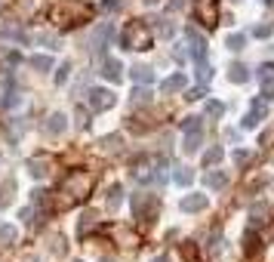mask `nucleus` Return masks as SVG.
I'll return each mask as SVG.
<instances>
[{
  "label": "nucleus",
  "instance_id": "8",
  "mask_svg": "<svg viewBox=\"0 0 274 262\" xmlns=\"http://www.w3.org/2000/svg\"><path fill=\"white\" fill-rule=\"evenodd\" d=\"M102 78L111 81V84L124 81V68H121V62H117V59H102Z\"/></svg>",
  "mask_w": 274,
  "mask_h": 262
},
{
  "label": "nucleus",
  "instance_id": "15",
  "mask_svg": "<svg viewBox=\"0 0 274 262\" xmlns=\"http://www.w3.org/2000/svg\"><path fill=\"white\" fill-rule=\"evenodd\" d=\"M25 62H28L34 71H50V68H53V59H50V56H28Z\"/></svg>",
  "mask_w": 274,
  "mask_h": 262
},
{
  "label": "nucleus",
  "instance_id": "3",
  "mask_svg": "<svg viewBox=\"0 0 274 262\" xmlns=\"http://www.w3.org/2000/svg\"><path fill=\"white\" fill-rule=\"evenodd\" d=\"M194 16L204 28L219 25V0H194Z\"/></svg>",
  "mask_w": 274,
  "mask_h": 262
},
{
  "label": "nucleus",
  "instance_id": "22",
  "mask_svg": "<svg viewBox=\"0 0 274 262\" xmlns=\"http://www.w3.org/2000/svg\"><path fill=\"white\" fill-rule=\"evenodd\" d=\"M121 195H124L121 185H111V192H108V210H117V207H121Z\"/></svg>",
  "mask_w": 274,
  "mask_h": 262
},
{
  "label": "nucleus",
  "instance_id": "38",
  "mask_svg": "<svg viewBox=\"0 0 274 262\" xmlns=\"http://www.w3.org/2000/svg\"><path fill=\"white\" fill-rule=\"evenodd\" d=\"M268 34H271V25H259L256 28V37H268Z\"/></svg>",
  "mask_w": 274,
  "mask_h": 262
},
{
  "label": "nucleus",
  "instance_id": "32",
  "mask_svg": "<svg viewBox=\"0 0 274 262\" xmlns=\"http://www.w3.org/2000/svg\"><path fill=\"white\" fill-rule=\"evenodd\" d=\"M182 130H185V133L201 130V118H185V121H182Z\"/></svg>",
  "mask_w": 274,
  "mask_h": 262
},
{
  "label": "nucleus",
  "instance_id": "9",
  "mask_svg": "<svg viewBox=\"0 0 274 262\" xmlns=\"http://www.w3.org/2000/svg\"><path fill=\"white\" fill-rule=\"evenodd\" d=\"M28 173L34 176V179H47L50 176V161H44V158H28Z\"/></svg>",
  "mask_w": 274,
  "mask_h": 262
},
{
  "label": "nucleus",
  "instance_id": "12",
  "mask_svg": "<svg viewBox=\"0 0 274 262\" xmlns=\"http://www.w3.org/2000/svg\"><path fill=\"white\" fill-rule=\"evenodd\" d=\"M204 207H207V195H188V198H182V210L185 213H198Z\"/></svg>",
  "mask_w": 274,
  "mask_h": 262
},
{
  "label": "nucleus",
  "instance_id": "6",
  "mask_svg": "<svg viewBox=\"0 0 274 262\" xmlns=\"http://www.w3.org/2000/svg\"><path fill=\"white\" fill-rule=\"evenodd\" d=\"M256 78H259V84H262V96H265V99H274V65H271V62L262 65V68L256 71Z\"/></svg>",
  "mask_w": 274,
  "mask_h": 262
},
{
  "label": "nucleus",
  "instance_id": "34",
  "mask_svg": "<svg viewBox=\"0 0 274 262\" xmlns=\"http://www.w3.org/2000/svg\"><path fill=\"white\" fill-rule=\"evenodd\" d=\"M121 7H124L121 0H102V10H105V13H117Z\"/></svg>",
  "mask_w": 274,
  "mask_h": 262
},
{
  "label": "nucleus",
  "instance_id": "1",
  "mask_svg": "<svg viewBox=\"0 0 274 262\" xmlns=\"http://www.w3.org/2000/svg\"><path fill=\"white\" fill-rule=\"evenodd\" d=\"M121 44H124L127 50H148V47H151V31H148V25H145L142 19H133V22L124 28V34H121Z\"/></svg>",
  "mask_w": 274,
  "mask_h": 262
},
{
  "label": "nucleus",
  "instance_id": "35",
  "mask_svg": "<svg viewBox=\"0 0 274 262\" xmlns=\"http://www.w3.org/2000/svg\"><path fill=\"white\" fill-rule=\"evenodd\" d=\"M53 256H65V241H62L59 235L53 238Z\"/></svg>",
  "mask_w": 274,
  "mask_h": 262
},
{
  "label": "nucleus",
  "instance_id": "25",
  "mask_svg": "<svg viewBox=\"0 0 274 262\" xmlns=\"http://www.w3.org/2000/svg\"><path fill=\"white\" fill-rule=\"evenodd\" d=\"M145 102H151V90L136 87V90H133V105H145Z\"/></svg>",
  "mask_w": 274,
  "mask_h": 262
},
{
  "label": "nucleus",
  "instance_id": "31",
  "mask_svg": "<svg viewBox=\"0 0 274 262\" xmlns=\"http://www.w3.org/2000/svg\"><path fill=\"white\" fill-rule=\"evenodd\" d=\"M68 71H71V65H68V62H62V65H59V71H56V84H65V81H68Z\"/></svg>",
  "mask_w": 274,
  "mask_h": 262
},
{
  "label": "nucleus",
  "instance_id": "19",
  "mask_svg": "<svg viewBox=\"0 0 274 262\" xmlns=\"http://www.w3.org/2000/svg\"><path fill=\"white\" fill-rule=\"evenodd\" d=\"M16 238H19V229L16 226H0V244H4V247L16 244Z\"/></svg>",
  "mask_w": 274,
  "mask_h": 262
},
{
  "label": "nucleus",
  "instance_id": "5",
  "mask_svg": "<svg viewBox=\"0 0 274 262\" xmlns=\"http://www.w3.org/2000/svg\"><path fill=\"white\" fill-rule=\"evenodd\" d=\"M114 102H117V96L111 90H90V108L93 111H108V108H114Z\"/></svg>",
  "mask_w": 274,
  "mask_h": 262
},
{
  "label": "nucleus",
  "instance_id": "4",
  "mask_svg": "<svg viewBox=\"0 0 274 262\" xmlns=\"http://www.w3.org/2000/svg\"><path fill=\"white\" fill-rule=\"evenodd\" d=\"M158 213V198L154 195H133V216L142 222H151Z\"/></svg>",
  "mask_w": 274,
  "mask_h": 262
},
{
  "label": "nucleus",
  "instance_id": "23",
  "mask_svg": "<svg viewBox=\"0 0 274 262\" xmlns=\"http://www.w3.org/2000/svg\"><path fill=\"white\" fill-rule=\"evenodd\" d=\"M93 222H96V216H93V213H84V216H81V226H77V235L84 238V235L93 229Z\"/></svg>",
  "mask_w": 274,
  "mask_h": 262
},
{
  "label": "nucleus",
  "instance_id": "45",
  "mask_svg": "<svg viewBox=\"0 0 274 262\" xmlns=\"http://www.w3.org/2000/svg\"><path fill=\"white\" fill-rule=\"evenodd\" d=\"M74 262H81V259H74Z\"/></svg>",
  "mask_w": 274,
  "mask_h": 262
},
{
  "label": "nucleus",
  "instance_id": "7",
  "mask_svg": "<svg viewBox=\"0 0 274 262\" xmlns=\"http://www.w3.org/2000/svg\"><path fill=\"white\" fill-rule=\"evenodd\" d=\"M185 37H188V44H191V56L198 59V62H204V56H207V41L194 31V28H185Z\"/></svg>",
  "mask_w": 274,
  "mask_h": 262
},
{
  "label": "nucleus",
  "instance_id": "2",
  "mask_svg": "<svg viewBox=\"0 0 274 262\" xmlns=\"http://www.w3.org/2000/svg\"><path fill=\"white\" fill-rule=\"evenodd\" d=\"M90 192H93V176L90 173H71L68 179H65V185H62V195H68V201H87L90 198Z\"/></svg>",
  "mask_w": 274,
  "mask_h": 262
},
{
  "label": "nucleus",
  "instance_id": "41",
  "mask_svg": "<svg viewBox=\"0 0 274 262\" xmlns=\"http://www.w3.org/2000/svg\"><path fill=\"white\" fill-rule=\"evenodd\" d=\"M154 262H170V259H167V256H158V259H154Z\"/></svg>",
  "mask_w": 274,
  "mask_h": 262
},
{
  "label": "nucleus",
  "instance_id": "18",
  "mask_svg": "<svg viewBox=\"0 0 274 262\" xmlns=\"http://www.w3.org/2000/svg\"><path fill=\"white\" fill-rule=\"evenodd\" d=\"M130 74H133V81H136V84H151V81H154L151 68H145V65H136V68H133Z\"/></svg>",
  "mask_w": 274,
  "mask_h": 262
},
{
  "label": "nucleus",
  "instance_id": "44",
  "mask_svg": "<svg viewBox=\"0 0 274 262\" xmlns=\"http://www.w3.org/2000/svg\"><path fill=\"white\" fill-rule=\"evenodd\" d=\"M265 4H274V0H265Z\"/></svg>",
  "mask_w": 274,
  "mask_h": 262
},
{
  "label": "nucleus",
  "instance_id": "14",
  "mask_svg": "<svg viewBox=\"0 0 274 262\" xmlns=\"http://www.w3.org/2000/svg\"><path fill=\"white\" fill-rule=\"evenodd\" d=\"M207 185H210V189H225V185H228V173H225V170L207 173Z\"/></svg>",
  "mask_w": 274,
  "mask_h": 262
},
{
  "label": "nucleus",
  "instance_id": "24",
  "mask_svg": "<svg viewBox=\"0 0 274 262\" xmlns=\"http://www.w3.org/2000/svg\"><path fill=\"white\" fill-rule=\"evenodd\" d=\"M244 47H247V37H244V34H231V37H228V50L241 53Z\"/></svg>",
  "mask_w": 274,
  "mask_h": 262
},
{
  "label": "nucleus",
  "instance_id": "39",
  "mask_svg": "<svg viewBox=\"0 0 274 262\" xmlns=\"http://www.w3.org/2000/svg\"><path fill=\"white\" fill-rule=\"evenodd\" d=\"M201 96H204V90H201V87H198V90H191V93H188V96H185V99H188V102H194V99H201Z\"/></svg>",
  "mask_w": 274,
  "mask_h": 262
},
{
  "label": "nucleus",
  "instance_id": "10",
  "mask_svg": "<svg viewBox=\"0 0 274 262\" xmlns=\"http://www.w3.org/2000/svg\"><path fill=\"white\" fill-rule=\"evenodd\" d=\"M65 130H68V118L59 115V111H56V115H50V121H47V133H50V136H62Z\"/></svg>",
  "mask_w": 274,
  "mask_h": 262
},
{
  "label": "nucleus",
  "instance_id": "11",
  "mask_svg": "<svg viewBox=\"0 0 274 262\" xmlns=\"http://www.w3.org/2000/svg\"><path fill=\"white\" fill-rule=\"evenodd\" d=\"M265 115H268V105H265V102H256V105L250 108V115H247L244 127H256V124H262V121H265Z\"/></svg>",
  "mask_w": 274,
  "mask_h": 262
},
{
  "label": "nucleus",
  "instance_id": "36",
  "mask_svg": "<svg viewBox=\"0 0 274 262\" xmlns=\"http://www.w3.org/2000/svg\"><path fill=\"white\" fill-rule=\"evenodd\" d=\"M250 161V152H234V164H238V167H244Z\"/></svg>",
  "mask_w": 274,
  "mask_h": 262
},
{
  "label": "nucleus",
  "instance_id": "16",
  "mask_svg": "<svg viewBox=\"0 0 274 262\" xmlns=\"http://www.w3.org/2000/svg\"><path fill=\"white\" fill-rule=\"evenodd\" d=\"M185 87V78L182 74H173V78H167L164 84H161V93H176V90H182Z\"/></svg>",
  "mask_w": 274,
  "mask_h": 262
},
{
  "label": "nucleus",
  "instance_id": "13",
  "mask_svg": "<svg viewBox=\"0 0 274 262\" xmlns=\"http://www.w3.org/2000/svg\"><path fill=\"white\" fill-rule=\"evenodd\" d=\"M201 142H204V133H201V130H191V133L185 136V152L194 155V152L201 148Z\"/></svg>",
  "mask_w": 274,
  "mask_h": 262
},
{
  "label": "nucleus",
  "instance_id": "20",
  "mask_svg": "<svg viewBox=\"0 0 274 262\" xmlns=\"http://www.w3.org/2000/svg\"><path fill=\"white\" fill-rule=\"evenodd\" d=\"M108 37H111V25H102V28L96 31V41H93L99 53H105V44H108Z\"/></svg>",
  "mask_w": 274,
  "mask_h": 262
},
{
  "label": "nucleus",
  "instance_id": "42",
  "mask_svg": "<svg viewBox=\"0 0 274 262\" xmlns=\"http://www.w3.org/2000/svg\"><path fill=\"white\" fill-rule=\"evenodd\" d=\"M145 4H158V0H145Z\"/></svg>",
  "mask_w": 274,
  "mask_h": 262
},
{
  "label": "nucleus",
  "instance_id": "26",
  "mask_svg": "<svg viewBox=\"0 0 274 262\" xmlns=\"http://www.w3.org/2000/svg\"><path fill=\"white\" fill-rule=\"evenodd\" d=\"M222 161V148L216 145V148H210V152L204 155V167H213V164H219Z\"/></svg>",
  "mask_w": 274,
  "mask_h": 262
},
{
  "label": "nucleus",
  "instance_id": "33",
  "mask_svg": "<svg viewBox=\"0 0 274 262\" xmlns=\"http://www.w3.org/2000/svg\"><path fill=\"white\" fill-rule=\"evenodd\" d=\"M117 145H121V136H105L102 139V148H108V152H114Z\"/></svg>",
  "mask_w": 274,
  "mask_h": 262
},
{
  "label": "nucleus",
  "instance_id": "40",
  "mask_svg": "<svg viewBox=\"0 0 274 262\" xmlns=\"http://www.w3.org/2000/svg\"><path fill=\"white\" fill-rule=\"evenodd\" d=\"M182 4H185V0H170V13H176V10H182Z\"/></svg>",
  "mask_w": 274,
  "mask_h": 262
},
{
  "label": "nucleus",
  "instance_id": "21",
  "mask_svg": "<svg viewBox=\"0 0 274 262\" xmlns=\"http://www.w3.org/2000/svg\"><path fill=\"white\" fill-rule=\"evenodd\" d=\"M173 179H176V185H191V179H194V173H191L188 167H176V173H173Z\"/></svg>",
  "mask_w": 274,
  "mask_h": 262
},
{
  "label": "nucleus",
  "instance_id": "17",
  "mask_svg": "<svg viewBox=\"0 0 274 262\" xmlns=\"http://www.w3.org/2000/svg\"><path fill=\"white\" fill-rule=\"evenodd\" d=\"M228 78H231L234 84H244V81L250 78V71H247V65H241V62H234V65H231V71H228Z\"/></svg>",
  "mask_w": 274,
  "mask_h": 262
},
{
  "label": "nucleus",
  "instance_id": "27",
  "mask_svg": "<svg viewBox=\"0 0 274 262\" xmlns=\"http://www.w3.org/2000/svg\"><path fill=\"white\" fill-rule=\"evenodd\" d=\"M34 216H37L34 204H28V207H22V210H19V219L25 222V226H34Z\"/></svg>",
  "mask_w": 274,
  "mask_h": 262
},
{
  "label": "nucleus",
  "instance_id": "43",
  "mask_svg": "<svg viewBox=\"0 0 274 262\" xmlns=\"http://www.w3.org/2000/svg\"><path fill=\"white\" fill-rule=\"evenodd\" d=\"M102 262H114V259H102Z\"/></svg>",
  "mask_w": 274,
  "mask_h": 262
},
{
  "label": "nucleus",
  "instance_id": "37",
  "mask_svg": "<svg viewBox=\"0 0 274 262\" xmlns=\"http://www.w3.org/2000/svg\"><path fill=\"white\" fill-rule=\"evenodd\" d=\"M256 250H259V238L247 235V253H256Z\"/></svg>",
  "mask_w": 274,
  "mask_h": 262
},
{
  "label": "nucleus",
  "instance_id": "30",
  "mask_svg": "<svg viewBox=\"0 0 274 262\" xmlns=\"http://www.w3.org/2000/svg\"><path fill=\"white\" fill-rule=\"evenodd\" d=\"M198 78H201V84H210V78H213V68H210L207 62H201V71H198Z\"/></svg>",
  "mask_w": 274,
  "mask_h": 262
},
{
  "label": "nucleus",
  "instance_id": "28",
  "mask_svg": "<svg viewBox=\"0 0 274 262\" xmlns=\"http://www.w3.org/2000/svg\"><path fill=\"white\" fill-rule=\"evenodd\" d=\"M222 115H225V105L222 102H216V99L207 102V118H222Z\"/></svg>",
  "mask_w": 274,
  "mask_h": 262
},
{
  "label": "nucleus",
  "instance_id": "29",
  "mask_svg": "<svg viewBox=\"0 0 274 262\" xmlns=\"http://www.w3.org/2000/svg\"><path fill=\"white\" fill-rule=\"evenodd\" d=\"M19 102H22V96H19V93H13V90H10V93H7V96H4V99H0V108H16V105H19Z\"/></svg>",
  "mask_w": 274,
  "mask_h": 262
}]
</instances>
